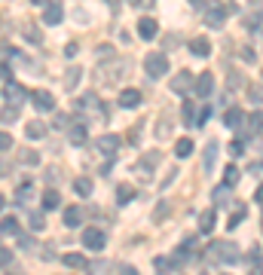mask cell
I'll list each match as a JSON object with an SVG mask.
<instances>
[{"label":"cell","instance_id":"6da1fadb","mask_svg":"<svg viewBox=\"0 0 263 275\" xmlns=\"http://www.w3.org/2000/svg\"><path fill=\"white\" fill-rule=\"evenodd\" d=\"M208 254H211L214 263H239V248L233 242H211Z\"/></svg>","mask_w":263,"mask_h":275},{"label":"cell","instance_id":"7a4b0ae2","mask_svg":"<svg viewBox=\"0 0 263 275\" xmlns=\"http://www.w3.org/2000/svg\"><path fill=\"white\" fill-rule=\"evenodd\" d=\"M144 70H147V77H165L169 73V58L162 52H153V55L144 58Z\"/></svg>","mask_w":263,"mask_h":275},{"label":"cell","instance_id":"3957f363","mask_svg":"<svg viewBox=\"0 0 263 275\" xmlns=\"http://www.w3.org/2000/svg\"><path fill=\"white\" fill-rule=\"evenodd\" d=\"M3 98H6L12 107H18V104L28 98V92H25V86H21V83H15V80H6V86H3Z\"/></svg>","mask_w":263,"mask_h":275},{"label":"cell","instance_id":"277c9868","mask_svg":"<svg viewBox=\"0 0 263 275\" xmlns=\"http://www.w3.org/2000/svg\"><path fill=\"white\" fill-rule=\"evenodd\" d=\"M31 101H34V107H37L40 113L55 110V95H52V92H46V89H34V92H31Z\"/></svg>","mask_w":263,"mask_h":275},{"label":"cell","instance_id":"5b68a950","mask_svg":"<svg viewBox=\"0 0 263 275\" xmlns=\"http://www.w3.org/2000/svg\"><path fill=\"white\" fill-rule=\"evenodd\" d=\"M224 21H227L224 3H211V6L205 9V24H208V28H224Z\"/></svg>","mask_w":263,"mask_h":275},{"label":"cell","instance_id":"8992f818","mask_svg":"<svg viewBox=\"0 0 263 275\" xmlns=\"http://www.w3.org/2000/svg\"><path fill=\"white\" fill-rule=\"evenodd\" d=\"M83 245H86L89 251H101V248L107 245V236H104L101 230H95V227H92V230H83Z\"/></svg>","mask_w":263,"mask_h":275},{"label":"cell","instance_id":"52a82bcc","mask_svg":"<svg viewBox=\"0 0 263 275\" xmlns=\"http://www.w3.org/2000/svg\"><path fill=\"white\" fill-rule=\"evenodd\" d=\"M218 141H208L205 144V153H202V168H205V174H211L214 171V165H218Z\"/></svg>","mask_w":263,"mask_h":275},{"label":"cell","instance_id":"ba28073f","mask_svg":"<svg viewBox=\"0 0 263 275\" xmlns=\"http://www.w3.org/2000/svg\"><path fill=\"white\" fill-rule=\"evenodd\" d=\"M193 83H196V80H193V73H190V70H181V73L175 77V83H172V92H178V95H187V92L193 89Z\"/></svg>","mask_w":263,"mask_h":275},{"label":"cell","instance_id":"9c48e42d","mask_svg":"<svg viewBox=\"0 0 263 275\" xmlns=\"http://www.w3.org/2000/svg\"><path fill=\"white\" fill-rule=\"evenodd\" d=\"M61 18H64V12H61V3H46V9H43V24H61Z\"/></svg>","mask_w":263,"mask_h":275},{"label":"cell","instance_id":"30bf717a","mask_svg":"<svg viewBox=\"0 0 263 275\" xmlns=\"http://www.w3.org/2000/svg\"><path fill=\"white\" fill-rule=\"evenodd\" d=\"M138 34H141L144 40H153V37H159V24H156V18L144 15V18L138 21Z\"/></svg>","mask_w":263,"mask_h":275},{"label":"cell","instance_id":"8fae6325","mask_svg":"<svg viewBox=\"0 0 263 275\" xmlns=\"http://www.w3.org/2000/svg\"><path fill=\"white\" fill-rule=\"evenodd\" d=\"M193 89H196L199 98H208V95L214 92V77H211V73H202V77L193 83Z\"/></svg>","mask_w":263,"mask_h":275},{"label":"cell","instance_id":"7c38bea8","mask_svg":"<svg viewBox=\"0 0 263 275\" xmlns=\"http://www.w3.org/2000/svg\"><path fill=\"white\" fill-rule=\"evenodd\" d=\"M116 150H119V138H116V135H101V141H98V153L113 156Z\"/></svg>","mask_w":263,"mask_h":275},{"label":"cell","instance_id":"4fadbf2b","mask_svg":"<svg viewBox=\"0 0 263 275\" xmlns=\"http://www.w3.org/2000/svg\"><path fill=\"white\" fill-rule=\"evenodd\" d=\"M214 220H218V214H214V208H208V211H202V214H199V233H202V236H208V233H214Z\"/></svg>","mask_w":263,"mask_h":275},{"label":"cell","instance_id":"5bb4252c","mask_svg":"<svg viewBox=\"0 0 263 275\" xmlns=\"http://www.w3.org/2000/svg\"><path fill=\"white\" fill-rule=\"evenodd\" d=\"M190 52L199 55V58H208V55H211V43H208L205 37H196V40H190Z\"/></svg>","mask_w":263,"mask_h":275},{"label":"cell","instance_id":"9a60e30c","mask_svg":"<svg viewBox=\"0 0 263 275\" xmlns=\"http://www.w3.org/2000/svg\"><path fill=\"white\" fill-rule=\"evenodd\" d=\"M141 104V92L138 89H123L119 92V107H138Z\"/></svg>","mask_w":263,"mask_h":275},{"label":"cell","instance_id":"2e32d148","mask_svg":"<svg viewBox=\"0 0 263 275\" xmlns=\"http://www.w3.org/2000/svg\"><path fill=\"white\" fill-rule=\"evenodd\" d=\"M242 119H245V113H242L239 107H230V110L224 113V126H230V129H239Z\"/></svg>","mask_w":263,"mask_h":275},{"label":"cell","instance_id":"e0dca14e","mask_svg":"<svg viewBox=\"0 0 263 275\" xmlns=\"http://www.w3.org/2000/svg\"><path fill=\"white\" fill-rule=\"evenodd\" d=\"M25 135H28V138H31V141H40V138H43V135H46V126H43V122H40V119H31V122H28V126H25Z\"/></svg>","mask_w":263,"mask_h":275},{"label":"cell","instance_id":"ac0fdd59","mask_svg":"<svg viewBox=\"0 0 263 275\" xmlns=\"http://www.w3.org/2000/svg\"><path fill=\"white\" fill-rule=\"evenodd\" d=\"M92 190H95V184H92L89 178H77V181H74V193H77V196L89 199V196H92Z\"/></svg>","mask_w":263,"mask_h":275},{"label":"cell","instance_id":"d6986e66","mask_svg":"<svg viewBox=\"0 0 263 275\" xmlns=\"http://www.w3.org/2000/svg\"><path fill=\"white\" fill-rule=\"evenodd\" d=\"M64 223L74 230V227H80L83 223V208H77V205H70V208H64Z\"/></svg>","mask_w":263,"mask_h":275},{"label":"cell","instance_id":"ffe728a7","mask_svg":"<svg viewBox=\"0 0 263 275\" xmlns=\"http://www.w3.org/2000/svg\"><path fill=\"white\" fill-rule=\"evenodd\" d=\"M260 129H263V113H251L248 122H245V132H242V135H257Z\"/></svg>","mask_w":263,"mask_h":275},{"label":"cell","instance_id":"44dd1931","mask_svg":"<svg viewBox=\"0 0 263 275\" xmlns=\"http://www.w3.org/2000/svg\"><path fill=\"white\" fill-rule=\"evenodd\" d=\"M58 205H61L58 190H46V193H43V211H52V208H58Z\"/></svg>","mask_w":263,"mask_h":275},{"label":"cell","instance_id":"7402d4cb","mask_svg":"<svg viewBox=\"0 0 263 275\" xmlns=\"http://www.w3.org/2000/svg\"><path fill=\"white\" fill-rule=\"evenodd\" d=\"M80 77H83L80 67H67V73H64V89H74V86L80 83Z\"/></svg>","mask_w":263,"mask_h":275},{"label":"cell","instance_id":"603a6c76","mask_svg":"<svg viewBox=\"0 0 263 275\" xmlns=\"http://www.w3.org/2000/svg\"><path fill=\"white\" fill-rule=\"evenodd\" d=\"M67 138H70V144H86V126H70Z\"/></svg>","mask_w":263,"mask_h":275},{"label":"cell","instance_id":"cb8c5ba5","mask_svg":"<svg viewBox=\"0 0 263 275\" xmlns=\"http://www.w3.org/2000/svg\"><path fill=\"white\" fill-rule=\"evenodd\" d=\"M31 193H34V190H31V184L18 187V190H15V202H18L21 208H28V202H31Z\"/></svg>","mask_w":263,"mask_h":275},{"label":"cell","instance_id":"d4e9b609","mask_svg":"<svg viewBox=\"0 0 263 275\" xmlns=\"http://www.w3.org/2000/svg\"><path fill=\"white\" fill-rule=\"evenodd\" d=\"M0 233H3V236H18V220H15V217H3Z\"/></svg>","mask_w":263,"mask_h":275},{"label":"cell","instance_id":"484cf974","mask_svg":"<svg viewBox=\"0 0 263 275\" xmlns=\"http://www.w3.org/2000/svg\"><path fill=\"white\" fill-rule=\"evenodd\" d=\"M175 153H178L181 159H184V156H190V153H193V141H190V138H181V141L175 144Z\"/></svg>","mask_w":263,"mask_h":275},{"label":"cell","instance_id":"4316f807","mask_svg":"<svg viewBox=\"0 0 263 275\" xmlns=\"http://www.w3.org/2000/svg\"><path fill=\"white\" fill-rule=\"evenodd\" d=\"M211 199H214V205H227L230 202V187H214Z\"/></svg>","mask_w":263,"mask_h":275},{"label":"cell","instance_id":"83f0119b","mask_svg":"<svg viewBox=\"0 0 263 275\" xmlns=\"http://www.w3.org/2000/svg\"><path fill=\"white\" fill-rule=\"evenodd\" d=\"M61 260H64V266H70V269H83V266H86L83 254H64Z\"/></svg>","mask_w":263,"mask_h":275},{"label":"cell","instance_id":"f1b7e54d","mask_svg":"<svg viewBox=\"0 0 263 275\" xmlns=\"http://www.w3.org/2000/svg\"><path fill=\"white\" fill-rule=\"evenodd\" d=\"M224 178H227V187H236L239 184V168L236 165H227L224 168Z\"/></svg>","mask_w":263,"mask_h":275},{"label":"cell","instance_id":"f546056e","mask_svg":"<svg viewBox=\"0 0 263 275\" xmlns=\"http://www.w3.org/2000/svg\"><path fill=\"white\" fill-rule=\"evenodd\" d=\"M28 223H31L34 230H43V227H46V220H43V211H28Z\"/></svg>","mask_w":263,"mask_h":275},{"label":"cell","instance_id":"4dcf8cb0","mask_svg":"<svg viewBox=\"0 0 263 275\" xmlns=\"http://www.w3.org/2000/svg\"><path fill=\"white\" fill-rule=\"evenodd\" d=\"M184 122L187 126H196V104H190V101L184 104Z\"/></svg>","mask_w":263,"mask_h":275},{"label":"cell","instance_id":"1f68e13d","mask_svg":"<svg viewBox=\"0 0 263 275\" xmlns=\"http://www.w3.org/2000/svg\"><path fill=\"white\" fill-rule=\"evenodd\" d=\"M21 162L25 165H40V153L37 150H21Z\"/></svg>","mask_w":263,"mask_h":275},{"label":"cell","instance_id":"d6a6232c","mask_svg":"<svg viewBox=\"0 0 263 275\" xmlns=\"http://www.w3.org/2000/svg\"><path fill=\"white\" fill-rule=\"evenodd\" d=\"M132 196H135V190H132V187H119V190H116V202H119V205H126Z\"/></svg>","mask_w":263,"mask_h":275},{"label":"cell","instance_id":"836d02e7","mask_svg":"<svg viewBox=\"0 0 263 275\" xmlns=\"http://www.w3.org/2000/svg\"><path fill=\"white\" fill-rule=\"evenodd\" d=\"M248 101H251V104H260L263 101V86H251V89H248Z\"/></svg>","mask_w":263,"mask_h":275},{"label":"cell","instance_id":"e575fe53","mask_svg":"<svg viewBox=\"0 0 263 275\" xmlns=\"http://www.w3.org/2000/svg\"><path fill=\"white\" fill-rule=\"evenodd\" d=\"M25 40H31V43H43V37H40V31H37L34 24L25 28Z\"/></svg>","mask_w":263,"mask_h":275},{"label":"cell","instance_id":"d590c367","mask_svg":"<svg viewBox=\"0 0 263 275\" xmlns=\"http://www.w3.org/2000/svg\"><path fill=\"white\" fill-rule=\"evenodd\" d=\"M245 28H248V31H257V28H260V12H251V15L245 18Z\"/></svg>","mask_w":263,"mask_h":275},{"label":"cell","instance_id":"8d00e7d4","mask_svg":"<svg viewBox=\"0 0 263 275\" xmlns=\"http://www.w3.org/2000/svg\"><path fill=\"white\" fill-rule=\"evenodd\" d=\"M208 116H211V107H202V110L196 113V126H205V122H208Z\"/></svg>","mask_w":263,"mask_h":275},{"label":"cell","instance_id":"74e56055","mask_svg":"<svg viewBox=\"0 0 263 275\" xmlns=\"http://www.w3.org/2000/svg\"><path fill=\"white\" fill-rule=\"evenodd\" d=\"M12 147V138H9V132H0V153H6Z\"/></svg>","mask_w":263,"mask_h":275},{"label":"cell","instance_id":"f35d334b","mask_svg":"<svg viewBox=\"0 0 263 275\" xmlns=\"http://www.w3.org/2000/svg\"><path fill=\"white\" fill-rule=\"evenodd\" d=\"M15 116H18V110H15V107H9V110H3V113H0V122H12Z\"/></svg>","mask_w":263,"mask_h":275},{"label":"cell","instance_id":"ab89813d","mask_svg":"<svg viewBox=\"0 0 263 275\" xmlns=\"http://www.w3.org/2000/svg\"><path fill=\"white\" fill-rule=\"evenodd\" d=\"M156 156H159V153H150V156H144V159H141V168H153V165L159 162Z\"/></svg>","mask_w":263,"mask_h":275},{"label":"cell","instance_id":"60d3db41","mask_svg":"<svg viewBox=\"0 0 263 275\" xmlns=\"http://www.w3.org/2000/svg\"><path fill=\"white\" fill-rule=\"evenodd\" d=\"M9 263H12V251L0 248V269H3V266H9Z\"/></svg>","mask_w":263,"mask_h":275},{"label":"cell","instance_id":"b9f144b4","mask_svg":"<svg viewBox=\"0 0 263 275\" xmlns=\"http://www.w3.org/2000/svg\"><path fill=\"white\" fill-rule=\"evenodd\" d=\"M18 248H21V251H31V248H34V239H28V236H18Z\"/></svg>","mask_w":263,"mask_h":275},{"label":"cell","instance_id":"7bdbcfd3","mask_svg":"<svg viewBox=\"0 0 263 275\" xmlns=\"http://www.w3.org/2000/svg\"><path fill=\"white\" fill-rule=\"evenodd\" d=\"M165 214H169V202H159V208H156V214H153V217H156V220H162Z\"/></svg>","mask_w":263,"mask_h":275},{"label":"cell","instance_id":"ee69618b","mask_svg":"<svg viewBox=\"0 0 263 275\" xmlns=\"http://www.w3.org/2000/svg\"><path fill=\"white\" fill-rule=\"evenodd\" d=\"M242 150H245V144H242V141H236V144H230V153H233V156H242Z\"/></svg>","mask_w":263,"mask_h":275},{"label":"cell","instance_id":"f6af8a7d","mask_svg":"<svg viewBox=\"0 0 263 275\" xmlns=\"http://www.w3.org/2000/svg\"><path fill=\"white\" fill-rule=\"evenodd\" d=\"M242 217H245V208H239V211L233 214V220H230V227H239V223H242Z\"/></svg>","mask_w":263,"mask_h":275},{"label":"cell","instance_id":"bcb514c9","mask_svg":"<svg viewBox=\"0 0 263 275\" xmlns=\"http://www.w3.org/2000/svg\"><path fill=\"white\" fill-rule=\"evenodd\" d=\"M52 122H55L58 129H64V126H67V116H64V113H55V119H52Z\"/></svg>","mask_w":263,"mask_h":275},{"label":"cell","instance_id":"7dc6e473","mask_svg":"<svg viewBox=\"0 0 263 275\" xmlns=\"http://www.w3.org/2000/svg\"><path fill=\"white\" fill-rule=\"evenodd\" d=\"M64 55L74 58V55H77V43H67V46H64Z\"/></svg>","mask_w":263,"mask_h":275},{"label":"cell","instance_id":"c3c4849f","mask_svg":"<svg viewBox=\"0 0 263 275\" xmlns=\"http://www.w3.org/2000/svg\"><path fill=\"white\" fill-rule=\"evenodd\" d=\"M0 80H12V77H9V64H6V61L0 64Z\"/></svg>","mask_w":263,"mask_h":275},{"label":"cell","instance_id":"681fc988","mask_svg":"<svg viewBox=\"0 0 263 275\" xmlns=\"http://www.w3.org/2000/svg\"><path fill=\"white\" fill-rule=\"evenodd\" d=\"M52 254H55V251H52V245H46V248H43V260H52Z\"/></svg>","mask_w":263,"mask_h":275},{"label":"cell","instance_id":"f907efd6","mask_svg":"<svg viewBox=\"0 0 263 275\" xmlns=\"http://www.w3.org/2000/svg\"><path fill=\"white\" fill-rule=\"evenodd\" d=\"M119 275H138V269H135V266H123V269H119Z\"/></svg>","mask_w":263,"mask_h":275},{"label":"cell","instance_id":"816d5d0a","mask_svg":"<svg viewBox=\"0 0 263 275\" xmlns=\"http://www.w3.org/2000/svg\"><path fill=\"white\" fill-rule=\"evenodd\" d=\"M104 269H107L104 263H101V266H92V275H104Z\"/></svg>","mask_w":263,"mask_h":275},{"label":"cell","instance_id":"f5cc1de1","mask_svg":"<svg viewBox=\"0 0 263 275\" xmlns=\"http://www.w3.org/2000/svg\"><path fill=\"white\" fill-rule=\"evenodd\" d=\"M254 199H257V202H260V205H263V184H260V187H257V193H254Z\"/></svg>","mask_w":263,"mask_h":275},{"label":"cell","instance_id":"db71d44e","mask_svg":"<svg viewBox=\"0 0 263 275\" xmlns=\"http://www.w3.org/2000/svg\"><path fill=\"white\" fill-rule=\"evenodd\" d=\"M31 3H37V6H46V3H49V0H31Z\"/></svg>","mask_w":263,"mask_h":275},{"label":"cell","instance_id":"11a10c76","mask_svg":"<svg viewBox=\"0 0 263 275\" xmlns=\"http://www.w3.org/2000/svg\"><path fill=\"white\" fill-rule=\"evenodd\" d=\"M251 275H263V269H260V266H254V272H251Z\"/></svg>","mask_w":263,"mask_h":275},{"label":"cell","instance_id":"9f6ffc18","mask_svg":"<svg viewBox=\"0 0 263 275\" xmlns=\"http://www.w3.org/2000/svg\"><path fill=\"white\" fill-rule=\"evenodd\" d=\"M190 3H196V6H199V3H205V0H190Z\"/></svg>","mask_w":263,"mask_h":275},{"label":"cell","instance_id":"6f0895ef","mask_svg":"<svg viewBox=\"0 0 263 275\" xmlns=\"http://www.w3.org/2000/svg\"><path fill=\"white\" fill-rule=\"evenodd\" d=\"M3 205H6V202H3V196H0V211H3Z\"/></svg>","mask_w":263,"mask_h":275},{"label":"cell","instance_id":"680465c9","mask_svg":"<svg viewBox=\"0 0 263 275\" xmlns=\"http://www.w3.org/2000/svg\"><path fill=\"white\" fill-rule=\"evenodd\" d=\"M0 236H3V233H0Z\"/></svg>","mask_w":263,"mask_h":275}]
</instances>
